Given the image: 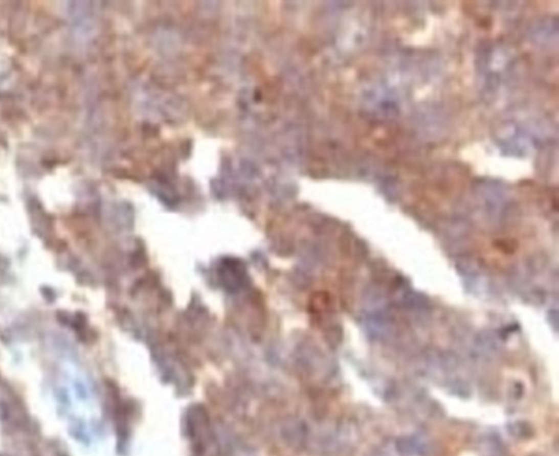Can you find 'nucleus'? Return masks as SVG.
Segmentation results:
<instances>
[{
    "instance_id": "f257e3e1",
    "label": "nucleus",
    "mask_w": 559,
    "mask_h": 456,
    "mask_svg": "<svg viewBox=\"0 0 559 456\" xmlns=\"http://www.w3.org/2000/svg\"><path fill=\"white\" fill-rule=\"evenodd\" d=\"M427 449L424 441L418 437L402 438L396 442V450L405 455H419Z\"/></svg>"
}]
</instances>
